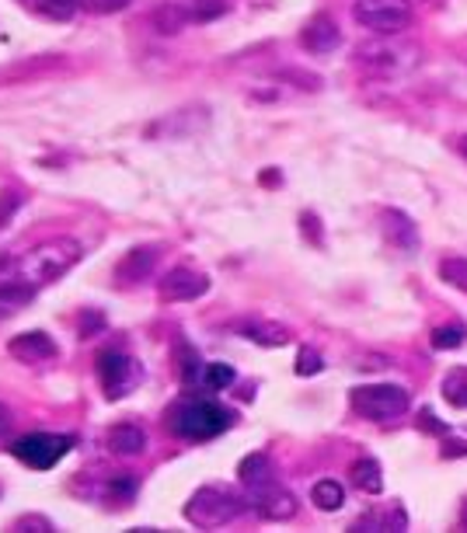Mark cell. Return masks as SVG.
I'll return each mask as SVG.
<instances>
[{
  "label": "cell",
  "instance_id": "cell-1",
  "mask_svg": "<svg viewBox=\"0 0 467 533\" xmlns=\"http://www.w3.org/2000/svg\"><path fill=\"white\" fill-rule=\"evenodd\" d=\"M230 425H234V411L223 408L213 398H189L168 415V429L181 440H213Z\"/></svg>",
  "mask_w": 467,
  "mask_h": 533
},
{
  "label": "cell",
  "instance_id": "cell-9",
  "mask_svg": "<svg viewBox=\"0 0 467 533\" xmlns=\"http://www.w3.org/2000/svg\"><path fill=\"white\" fill-rule=\"evenodd\" d=\"M377 220H381V230H383V238H387V245L391 247H398V251H405V254H415V251L423 247L419 227H415V220H412L405 209L383 206Z\"/></svg>",
  "mask_w": 467,
  "mask_h": 533
},
{
  "label": "cell",
  "instance_id": "cell-4",
  "mask_svg": "<svg viewBox=\"0 0 467 533\" xmlns=\"http://www.w3.org/2000/svg\"><path fill=\"white\" fill-rule=\"evenodd\" d=\"M349 405L356 415L370 418V422H383V418H398L412 405V394L401 384H366V387H352Z\"/></svg>",
  "mask_w": 467,
  "mask_h": 533
},
{
  "label": "cell",
  "instance_id": "cell-7",
  "mask_svg": "<svg viewBox=\"0 0 467 533\" xmlns=\"http://www.w3.org/2000/svg\"><path fill=\"white\" fill-rule=\"evenodd\" d=\"M248 509H255L258 516L269 520V523H286V520L297 516V495L286 492L283 485H276L269 478L255 489H248Z\"/></svg>",
  "mask_w": 467,
  "mask_h": 533
},
{
  "label": "cell",
  "instance_id": "cell-34",
  "mask_svg": "<svg viewBox=\"0 0 467 533\" xmlns=\"http://www.w3.org/2000/svg\"><path fill=\"white\" fill-rule=\"evenodd\" d=\"M419 425H423L425 432H447V422H439L436 415L429 408H423V415H419Z\"/></svg>",
  "mask_w": 467,
  "mask_h": 533
},
{
  "label": "cell",
  "instance_id": "cell-11",
  "mask_svg": "<svg viewBox=\"0 0 467 533\" xmlns=\"http://www.w3.org/2000/svg\"><path fill=\"white\" fill-rule=\"evenodd\" d=\"M300 45H303L307 52H314V56H328V52H335V49L342 45L339 25H335L328 14L310 18V21L303 25V32H300Z\"/></svg>",
  "mask_w": 467,
  "mask_h": 533
},
{
  "label": "cell",
  "instance_id": "cell-12",
  "mask_svg": "<svg viewBox=\"0 0 467 533\" xmlns=\"http://www.w3.org/2000/svg\"><path fill=\"white\" fill-rule=\"evenodd\" d=\"M359 60L374 70H408L415 63L412 49L405 45H391V42H363L359 45Z\"/></svg>",
  "mask_w": 467,
  "mask_h": 533
},
{
  "label": "cell",
  "instance_id": "cell-8",
  "mask_svg": "<svg viewBox=\"0 0 467 533\" xmlns=\"http://www.w3.org/2000/svg\"><path fill=\"white\" fill-rule=\"evenodd\" d=\"M98 376L109 398H126L129 391L140 384V367L126 352H105L98 359Z\"/></svg>",
  "mask_w": 467,
  "mask_h": 533
},
{
  "label": "cell",
  "instance_id": "cell-36",
  "mask_svg": "<svg viewBox=\"0 0 467 533\" xmlns=\"http://www.w3.org/2000/svg\"><path fill=\"white\" fill-rule=\"evenodd\" d=\"M457 150H461V154H464V157H467V133H464V136H461V140H457Z\"/></svg>",
  "mask_w": 467,
  "mask_h": 533
},
{
  "label": "cell",
  "instance_id": "cell-23",
  "mask_svg": "<svg viewBox=\"0 0 467 533\" xmlns=\"http://www.w3.org/2000/svg\"><path fill=\"white\" fill-rule=\"evenodd\" d=\"M439 279H443L447 287L467 293V258H461V254L443 258V262H439Z\"/></svg>",
  "mask_w": 467,
  "mask_h": 533
},
{
  "label": "cell",
  "instance_id": "cell-5",
  "mask_svg": "<svg viewBox=\"0 0 467 533\" xmlns=\"http://www.w3.org/2000/svg\"><path fill=\"white\" fill-rule=\"evenodd\" d=\"M352 18L359 28H370L374 36H401L412 25V7L408 0H356Z\"/></svg>",
  "mask_w": 467,
  "mask_h": 533
},
{
  "label": "cell",
  "instance_id": "cell-33",
  "mask_svg": "<svg viewBox=\"0 0 467 533\" xmlns=\"http://www.w3.org/2000/svg\"><path fill=\"white\" fill-rule=\"evenodd\" d=\"M28 527H36V530H43V533H52V523H49L45 516H21V520L14 523V530L18 533H28Z\"/></svg>",
  "mask_w": 467,
  "mask_h": 533
},
{
  "label": "cell",
  "instance_id": "cell-10",
  "mask_svg": "<svg viewBox=\"0 0 467 533\" xmlns=\"http://www.w3.org/2000/svg\"><path fill=\"white\" fill-rule=\"evenodd\" d=\"M206 289H210V279L203 272H196V269H171L168 276L161 279V300L189 303V300H199Z\"/></svg>",
  "mask_w": 467,
  "mask_h": 533
},
{
  "label": "cell",
  "instance_id": "cell-32",
  "mask_svg": "<svg viewBox=\"0 0 467 533\" xmlns=\"http://www.w3.org/2000/svg\"><path fill=\"white\" fill-rule=\"evenodd\" d=\"M101 328H105V314H98V311H85V314H81V335H85V338H91L94 331H101Z\"/></svg>",
  "mask_w": 467,
  "mask_h": 533
},
{
  "label": "cell",
  "instance_id": "cell-26",
  "mask_svg": "<svg viewBox=\"0 0 467 533\" xmlns=\"http://www.w3.org/2000/svg\"><path fill=\"white\" fill-rule=\"evenodd\" d=\"M227 7H230L227 0H192V4H189L192 21H199V25H203V21H216V18H223V14H227Z\"/></svg>",
  "mask_w": 467,
  "mask_h": 533
},
{
  "label": "cell",
  "instance_id": "cell-28",
  "mask_svg": "<svg viewBox=\"0 0 467 533\" xmlns=\"http://www.w3.org/2000/svg\"><path fill=\"white\" fill-rule=\"evenodd\" d=\"M294 369H297V376H314V373H321V369H325V359H321V352H318V349L303 345V349L297 352Z\"/></svg>",
  "mask_w": 467,
  "mask_h": 533
},
{
  "label": "cell",
  "instance_id": "cell-22",
  "mask_svg": "<svg viewBox=\"0 0 467 533\" xmlns=\"http://www.w3.org/2000/svg\"><path fill=\"white\" fill-rule=\"evenodd\" d=\"M467 338V328L464 325H443V328H432L429 335V345L436 349V352H450V349H461Z\"/></svg>",
  "mask_w": 467,
  "mask_h": 533
},
{
  "label": "cell",
  "instance_id": "cell-25",
  "mask_svg": "<svg viewBox=\"0 0 467 533\" xmlns=\"http://www.w3.org/2000/svg\"><path fill=\"white\" fill-rule=\"evenodd\" d=\"M443 398H447L454 408H467V369L447 373V380H443Z\"/></svg>",
  "mask_w": 467,
  "mask_h": 533
},
{
  "label": "cell",
  "instance_id": "cell-37",
  "mask_svg": "<svg viewBox=\"0 0 467 533\" xmlns=\"http://www.w3.org/2000/svg\"><path fill=\"white\" fill-rule=\"evenodd\" d=\"M464 523H467V513H464Z\"/></svg>",
  "mask_w": 467,
  "mask_h": 533
},
{
  "label": "cell",
  "instance_id": "cell-13",
  "mask_svg": "<svg viewBox=\"0 0 467 533\" xmlns=\"http://www.w3.org/2000/svg\"><path fill=\"white\" fill-rule=\"evenodd\" d=\"M7 352L18 359V363H45V359H56V342L45 335V331H21L7 342Z\"/></svg>",
  "mask_w": 467,
  "mask_h": 533
},
{
  "label": "cell",
  "instance_id": "cell-30",
  "mask_svg": "<svg viewBox=\"0 0 467 533\" xmlns=\"http://www.w3.org/2000/svg\"><path fill=\"white\" fill-rule=\"evenodd\" d=\"M133 0H81V7H85L87 14H119V11H126Z\"/></svg>",
  "mask_w": 467,
  "mask_h": 533
},
{
  "label": "cell",
  "instance_id": "cell-31",
  "mask_svg": "<svg viewBox=\"0 0 467 533\" xmlns=\"http://www.w3.org/2000/svg\"><path fill=\"white\" fill-rule=\"evenodd\" d=\"M18 206H21V196H18L14 189H4V192H0V230L11 223V216L18 213Z\"/></svg>",
  "mask_w": 467,
  "mask_h": 533
},
{
  "label": "cell",
  "instance_id": "cell-24",
  "mask_svg": "<svg viewBox=\"0 0 467 533\" xmlns=\"http://www.w3.org/2000/svg\"><path fill=\"white\" fill-rule=\"evenodd\" d=\"M234 384V369L227 363H203V373H199V387L206 391H223Z\"/></svg>",
  "mask_w": 467,
  "mask_h": 533
},
{
  "label": "cell",
  "instance_id": "cell-15",
  "mask_svg": "<svg viewBox=\"0 0 467 533\" xmlns=\"http://www.w3.org/2000/svg\"><path fill=\"white\" fill-rule=\"evenodd\" d=\"M150 25L161 36H178V32H185L192 25V11L185 4H178V0H165V4H157L150 11Z\"/></svg>",
  "mask_w": 467,
  "mask_h": 533
},
{
  "label": "cell",
  "instance_id": "cell-18",
  "mask_svg": "<svg viewBox=\"0 0 467 533\" xmlns=\"http://www.w3.org/2000/svg\"><path fill=\"white\" fill-rule=\"evenodd\" d=\"M352 485L366 495H381L383 492V471L374 456H363L352 464Z\"/></svg>",
  "mask_w": 467,
  "mask_h": 533
},
{
  "label": "cell",
  "instance_id": "cell-6",
  "mask_svg": "<svg viewBox=\"0 0 467 533\" xmlns=\"http://www.w3.org/2000/svg\"><path fill=\"white\" fill-rule=\"evenodd\" d=\"M70 450H74V436H60V432H28L11 443V453L32 471L56 467Z\"/></svg>",
  "mask_w": 467,
  "mask_h": 533
},
{
  "label": "cell",
  "instance_id": "cell-29",
  "mask_svg": "<svg viewBox=\"0 0 467 533\" xmlns=\"http://www.w3.org/2000/svg\"><path fill=\"white\" fill-rule=\"evenodd\" d=\"M105 495L109 498H129V495H136V478L133 474H112L109 478V485H105Z\"/></svg>",
  "mask_w": 467,
  "mask_h": 533
},
{
  "label": "cell",
  "instance_id": "cell-19",
  "mask_svg": "<svg viewBox=\"0 0 467 533\" xmlns=\"http://www.w3.org/2000/svg\"><path fill=\"white\" fill-rule=\"evenodd\" d=\"M245 338H252L255 345H269V349H276V345H286L290 342V331L283 328V325H272V321H248L245 328H241Z\"/></svg>",
  "mask_w": 467,
  "mask_h": 533
},
{
  "label": "cell",
  "instance_id": "cell-35",
  "mask_svg": "<svg viewBox=\"0 0 467 533\" xmlns=\"http://www.w3.org/2000/svg\"><path fill=\"white\" fill-rule=\"evenodd\" d=\"M443 456H447V460L467 456V440H447V443H443Z\"/></svg>",
  "mask_w": 467,
  "mask_h": 533
},
{
  "label": "cell",
  "instance_id": "cell-2",
  "mask_svg": "<svg viewBox=\"0 0 467 533\" xmlns=\"http://www.w3.org/2000/svg\"><path fill=\"white\" fill-rule=\"evenodd\" d=\"M81 245L74 238H52V241H43L39 247H32L21 262H18V279L32 283V287H43V283H52L60 279L63 272H70L77 262H81Z\"/></svg>",
  "mask_w": 467,
  "mask_h": 533
},
{
  "label": "cell",
  "instance_id": "cell-17",
  "mask_svg": "<svg viewBox=\"0 0 467 533\" xmlns=\"http://www.w3.org/2000/svg\"><path fill=\"white\" fill-rule=\"evenodd\" d=\"M32 300H36V287L32 283H25V279H4L0 283V318L18 314Z\"/></svg>",
  "mask_w": 467,
  "mask_h": 533
},
{
  "label": "cell",
  "instance_id": "cell-16",
  "mask_svg": "<svg viewBox=\"0 0 467 533\" xmlns=\"http://www.w3.org/2000/svg\"><path fill=\"white\" fill-rule=\"evenodd\" d=\"M143 447H147V432L140 425L123 422V425L109 429V450L116 456H136V453H143Z\"/></svg>",
  "mask_w": 467,
  "mask_h": 533
},
{
  "label": "cell",
  "instance_id": "cell-14",
  "mask_svg": "<svg viewBox=\"0 0 467 533\" xmlns=\"http://www.w3.org/2000/svg\"><path fill=\"white\" fill-rule=\"evenodd\" d=\"M157 258H161V251L154 245H140L133 247L126 258L119 262V269H116V276H119V283H143L150 272H154V265H157Z\"/></svg>",
  "mask_w": 467,
  "mask_h": 533
},
{
  "label": "cell",
  "instance_id": "cell-21",
  "mask_svg": "<svg viewBox=\"0 0 467 533\" xmlns=\"http://www.w3.org/2000/svg\"><path fill=\"white\" fill-rule=\"evenodd\" d=\"M238 474H241L245 489H255V485H262V481H269V478H272V474H269V456H265V453L245 456L241 467H238Z\"/></svg>",
  "mask_w": 467,
  "mask_h": 533
},
{
  "label": "cell",
  "instance_id": "cell-3",
  "mask_svg": "<svg viewBox=\"0 0 467 533\" xmlns=\"http://www.w3.org/2000/svg\"><path fill=\"white\" fill-rule=\"evenodd\" d=\"M245 509H248V498L234 495L230 489H223V485H206V489H199V492L189 498V505H185V520H189L192 527L213 530V527H227V523H234Z\"/></svg>",
  "mask_w": 467,
  "mask_h": 533
},
{
  "label": "cell",
  "instance_id": "cell-20",
  "mask_svg": "<svg viewBox=\"0 0 467 533\" xmlns=\"http://www.w3.org/2000/svg\"><path fill=\"white\" fill-rule=\"evenodd\" d=\"M310 502H314L321 513H339L342 502H345V489H342L339 481H332V478H321V481H314V489H310Z\"/></svg>",
  "mask_w": 467,
  "mask_h": 533
},
{
  "label": "cell",
  "instance_id": "cell-27",
  "mask_svg": "<svg viewBox=\"0 0 467 533\" xmlns=\"http://www.w3.org/2000/svg\"><path fill=\"white\" fill-rule=\"evenodd\" d=\"M77 7H81V0H39V11L52 21H70L77 14Z\"/></svg>",
  "mask_w": 467,
  "mask_h": 533
}]
</instances>
